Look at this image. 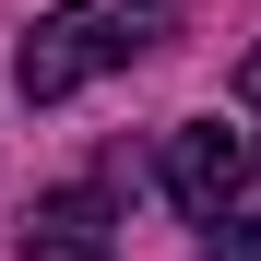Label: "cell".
<instances>
[{"label":"cell","instance_id":"3","mask_svg":"<svg viewBox=\"0 0 261 261\" xmlns=\"http://www.w3.org/2000/svg\"><path fill=\"white\" fill-rule=\"evenodd\" d=\"M12 238H24V261H107V249H119V202H107L95 178H71V190H36Z\"/></svg>","mask_w":261,"mask_h":261},{"label":"cell","instance_id":"4","mask_svg":"<svg viewBox=\"0 0 261 261\" xmlns=\"http://www.w3.org/2000/svg\"><path fill=\"white\" fill-rule=\"evenodd\" d=\"M202 261H261V202H226L202 226Z\"/></svg>","mask_w":261,"mask_h":261},{"label":"cell","instance_id":"2","mask_svg":"<svg viewBox=\"0 0 261 261\" xmlns=\"http://www.w3.org/2000/svg\"><path fill=\"white\" fill-rule=\"evenodd\" d=\"M166 190H178L190 226H214L226 202H249V154H238V130H226V119H178V130H166Z\"/></svg>","mask_w":261,"mask_h":261},{"label":"cell","instance_id":"1","mask_svg":"<svg viewBox=\"0 0 261 261\" xmlns=\"http://www.w3.org/2000/svg\"><path fill=\"white\" fill-rule=\"evenodd\" d=\"M178 24H190V0H60V12H36V24H24L12 83H24V107H60V95H83V83H107V71H130V60H154Z\"/></svg>","mask_w":261,"mask_h":261}]
</instances>
